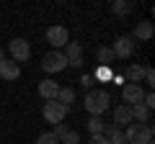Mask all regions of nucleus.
<instances>
[{
    "mask_svg": "<svg viewBox=\"0 0 155 144\" xmlns=\"http://www.w3.org/2000/svg\"><path fill=\"white\" fill-rule=\"evenodd\" d=\"M62 54L67 57V67H83V46L78 41H67Z\"/></svg>",
    "mask_w": 155,
    "mask_h": 144,
    "instance_id": "obj_9",
    "label": "nucleus"
},
{
    "mask_svg": "<svg viewBox=\"0 0 155 144\" xmlns=\"http://www.w3.org/2000/svg\"><path fill=\"white\" fill-rule=\"evenodd\" d=\"M41 70L47 75H57V72L67 70V57L62 52H49V54L41 57Z\"/></svg>",
    "mask_w": 155,
    "mask_h": 144,
    "instance_id": "obj_4",
    "label": "nucleus"
},
{
    "mask_svg": "<svg viewBox=\"0 0 155 144\" xmlns=\"http://www.w3.org/2000/svg\"><path fill=\"white\" fill-rule=\"evenodd\" d=\"M36 144H60V139L54 136V131H44L36 136Z\"/></svg>",
    "mask_w": 155,
    "mask_h": 144,
    "instance_id": "obj_20",
    "label": "nucleus"
},
{
    "mask_svg": "<svg viewBox=\"0 0 155 144\" xmlns=\"http://www.w3.org/2000/svg\"><path fill=\"white\" fill-rule=\"evenodd\" d=\"M142 77H145V67L142 64H129L127 70H124V80L132 83V85H140V83H142Z\"/></svg>",
    "mask_w": 155,
    "mask_h": 144,
    "instance_id": "obj_16",
    "label": "nucleus"
},
{
    "mask_svg": "<svg viewBox=\"0 0 155 144\" xmlns=\"http://www.w3.org/2000/svg\"><path fill=\"white\" fill-rule=\"evenodd\" d=\"M0 77L8 80V83H16L21 77V64H16L13 59H3L0 62Z\"/></svg>",
    "mask_w": 155,
    "mask_h": 144,
    "instance_id": "obj_11",
    "label": "nucleus"
},
{
    "mask_svg": "<svg viewBox=\"0 0 155 144\" xmlns=\"http://www.w3.org/2000/svg\"><path fill=\"white\" fill-rule=\"evenodd\" d=\"M132 124V108L127 103L116 105L114 108V126H129Z\"/></svg>",
    "mask_w": 155,
    "mask_h": 144,
    "instance_id": "obj_13",
    "label": "nucleus"
},
{
    "mask_svg": "<svg viewBox=\"0 0 155 144\" xmlns=\"http://www.w3.org/2000/svg\"><path fill=\"white\" fill-rule=\"evenodd\" d=\"M96 59H98V67H111V62L116 59L114 52H111V46H98L96 49Z\"/></svg>",
    "mask_w": 155,
    "mask_h": 144,
    "instance_id": "obj_17",
    "label": "nucleus"
},
{
    "mask_svg": "<svg viewBox=\"0 0 155 144\" xmlns=\"http://www.w3.org/2000/svg\"><path fill=\"white\" fill-rule=\"evenodd\" d=\"M104 126H106V124L101 121V116H91V118H88V131H91V136L104 134Z\"/></svg>",
    "mask_w": 155,
    "mask_h": 144,
    "instance_id": "obj_19",
    "label": "nucleus"
},
{
    "mask_svg": "<svg viewBox=\"0 0 155 144\" xmlns=\"http://www.w3.org/2000/svg\"><path fill=\"white\" fill-rule=\"evenodd\" d=\"M3 59H5V52H3V49H0V62H3Z\"/></svg>",
    "mask_w": 155,
    "mask_h": 144,
    "instance_id": "obj_27",
    "label": "nucleus"
},
{
    "mask_svg": "<svg viewBox=\"0 0 155 144\" xmlns=\"http://www.w3.org/2000/svg\"><path fill=\"white\" fill-rule=\"evenodd\" d=\"M91 83H93V77H91V75H83V77H80V85H83L85 90H91Z\"/></svg>",
    "mask_w": 155,
    "mask_h": 144,
    "instance_id": "obj_24",
    "label": "nucleus"
},
{
    "mask_svg": "<svg viewBox=\"0 0 155 144\" xmlns=\"http://www.w3.org/2000/svg\"><path fill=\"white\" fill-rule=\"evenodd\" d=\"M111 11H114L116 16H127V13H129V3H127V0H116L114 5H111Z\"/></svg>",
    "mask_w": 155,
    "mask_h": 144,
    "instance_id": "obj_22",
    "label": "nucleus"
},
{
    "mask_svg": "<svg viewBox=\"0 0 155 144\" xmlns=\"http://www.w3.org/2000/svg\"><path fill=\"white\" fill-rule=\"evenodd\" d=\"M142 80L150 85V88L155 85V72H153V67H145V77H142Z\"/></svg>",
    "mask_w": 155,
    "mask_h": 144,
    "instance_id": "obj_23",
    "label": "nucleus"
},
{
    "mask_svg": "<svg viewBox=\"0 0 155 144\" xmlns=\"http://www.w3.org/2000/svg\"><path fill=\"white\" fill-rule=\"evenodd\" d=\"M67 41H70V31H67L65 26H49L47 28V44L52 46V52L65 49Z\"/></svg>",
    "mask_w": 155,
    "mask_h": 144,
    "instance_id": "obj_5",
    "label": "nucleus"
},
{
    "mask_svg": "<svg viewBox=\"0 0 155 144\" xmlns=\"http://www.w3.org/2000/svg\"><path fill=\"white\" fill-rule=\"evenodd\" d=\"M153 33H155L153 23H150V21H140L137 26H134V36H132V39H140V41H150V39H153Z\"/></svg>",
    "mask_w": 155,
    "mask_h": 144,
    "instance_id": "obj_15",
    "label": "nucleus"
},
{
    "mask_svg": "<svg viewBox=\"0 0 155 144\" xmlns=\"http://www.w3.org/2000/svg\"><path fill=\"white\" fill-rule=\"evenodd\" d=\"M153 126L150 124H145V126H140V124H129L127 129H124V139H127V144H150L153 142Z\"/></svg>",
    "mask_w": 155,
    "mask_h": 144,
    "instance_id": "obj_2",
    "label": "nucleus"
},
{
    "mask_svg": "<svg viewBox=\"0 0 155 144\" xmlns=\"http://www.w3.org/2000/svg\"><path fill=\"white\" fill-rule=\"evenodd\" d=\"M83 105H85V111H88L91 116H104V113L109 111V105H111V98H109V93H106L104 88H96V90H88V93H85Z\"/></svg>",
    "mask_w": 155,
    "mask_h": 144,
    "instance_id": "obj_1",
    "label": "nucleus"
},
{
    "mask_svg": "<svg viewBox=\"0 0 155 144\" xmlns=\"http://www.w3.org/2000/svg\"><path fill=\"white\" fill-rule=\"evenodd\" d=\"M91 144H109V139L104 134H98V136H91Z\"/></svg>",
    "mask_w": 155,
    "mask_h": 144,
    "instance_id": "obj_25",
    "label": "nucleus"
},
{
    "mask_svg": "<svg viewBox=\"0 0 155 144\" xmlns=\"http://www.w3.org/2000/svg\"><path fill=\"white\" fill-rule=\"evenodd\" d=\"M8 54H11V59L16 62H26L28 57H31V44H28L26 39H13L11 44H8Z\"/></svg>",
    "mask_w": 155,
    "mask_h": 144,
    "instance_id": "obj_7",
    "label": "nucleus"
},
{
    "mask_svg": "<svg viewBox=\"0 0 155 144\" xmlns=\"http://www.w3.org/2000/svg\"><path fill=\"white\" fill-rule=\"evenodd\" d=\"M36 93L41 95V98L44 100H57V93H60V85L54 83V80H41V83H39V88H36Z\"/></svg>",
    "mask_w": 155,
    "mask_h": 144,
    "instance_id": "obj_12",
    "label": "nucleus"
},
{
    "mask_svg": "<svg viewBox=\"0 0 155 144\" xmlns=\"http://www.w3.org/2000/svg\"><path fill=\"white\" fill-rule=\"evenodd\" d=\"M134 46H137V41L132 39V36H116L114 46H111V52H114V57H119V59H129V57L134 54Z\"/></svg>",
    "mask_w": 155,
    "mask_h": 144,
    "instance_id": "obj_6",
    "label": "nucleus"
},
{
    "mask_svg": "<svg viewBox=\"0 0 155 144\" xmlns=\"http://www.w3.org/2000/svg\"><path fill=\"white\" fill-rule=\"evenodd\" d=\"M111 77H114L111 67H98V70H96V80H98V83H109Z\"/></svg>",
    "mask_w": 155,
    "mask_h": 144,
    "instance_id": "obj_21",
    "label": "nucleus"
},
{
    "mask_svg": "<svg viewBox=\"0 0 155 144\" xmlns=\"http://www.w3.org/2000/svg\"><path fill=\"white\" fill-rule=\"evenodd\" d=\"M54 136L60 139V144H80V134H78L75 129H70L67 124H57Z\"/></svg>",
    "mask_w": 155,
    "mask_h": 144,
    "instance_id": "obj_10",
    "label": "nucleus"
},
{
    "mask_svg": "<svg viewBox=\"0 0 155 144\" xmlns=\"http://www.w3.org/2000/svg\"><path fill=\"white\" fill-rule=\"evenodd\" d=\"M57 103H62L65 108H70V103H75V90H72V88H60V93H57Z\"/></svg>",
    "mask_w": 155,
    "mask_h": 144,
    "instance_id": "obj_18",
    "label": "nucleus"
},
{
    "mask_svg": "<svg viewBox=\"0 0 155 144\" xmlns=\"http://www.w3.org/2000/svg\"><path fill=\"white\" fill-rule=\"evenodd\" d=\"M67 111H70V108H65V105H62V103H57V100H47V103H44V108H41V116H44V121H47V124L57 126V124H62V121H65Z\"/></svg>",
    "mask_w": 155,
    "mask_h": 144,
    "instance_id": "obj_3",
    "label": "nucleus"
},
{
    "mask_svg": "<svg viewBox=\"0 0 155 144\" xmlns=\"http://www.w3.org/2000/svg\"><path fill=\"white\" fill-rule=\"evenodd\" d=\"M122 98H124V103L127 105H137V103H142L145 100V90H142V85H132V83H127L122 88Z\"/></svg>",
    "mask_w": 155,
    "mask_h": 144,
    "instance_id": "obj_8",
    "label": "nucleus"
},
{
    "mask_svg": "<svg viewBox=\"0 0 155 144\" xmlns=\"http://www.w3.org/2000/svg\"><path fill=\"white\" fill-rule=\"evenodd\" d=\"M111 83H114L116 88H119V85L124 88V75H114V77H111Z\"/></svg>",
    "mask_w": 155,
    "mask_h": 144,
    "instance_id": "obj_26",
    "label": "nucleus"
},
{
    "mask_svg": "<svg viewBox=\"0 0 155 144\" xmlns=\"http://www.w3.org/2000/svg\"><path fill=\"white\" fill-rule=\"evenodd\" d=\"M132 108V124H140V126H145V124H150V116H153V111H147L142 103L137 105H129Z\"/></svg>",
    "mask_w": 155,
    "mask_h": 144,
    "instance_id": "obj_14",
    "label": "nucleus"
}]
</instances>
